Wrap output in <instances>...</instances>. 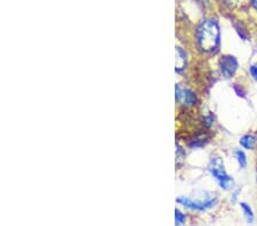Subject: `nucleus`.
I'll return each mask as SVG.
<instances>
[{"label":"nucleus","instance_id":"obj_1","mask_svg":"<svg viewBox=\"0 0 257 226\" xmlns=\"http://www.w3.org/2000/svg\"><path fill=\"white\" fill-rule=\"evenodd\" d=\"M197 44L202 53L212 54L217 51L221 44L218 23L211 19L204 20L197 29Z\"/></svg>","mask_w":257,"mask_h":226},{"label":"nucleus","instance_id":"obj_2","mask_svg":"<svg viewBox=\"0 0 257 226\" xmlns=\"http://www.w3.org/2000/svg\"><path fill=\"white\" fill-rule=\"evenodd\" d=\"M218 202V197L215 193L207 191H201L194 195V197H181L176 198V203L180 204L182 208L187 209L194 212H205L209 209L214 208Z\"/></svg>","mask_w":257,"mask_h":226},{"label":"nucleus","instance_id":"obj_3","mask_svg":"<svg viewBox=\"0 0 257 226\" xmlns=\"http://www.w3.org/2000/svg\"><path fill=\"white\" fill-rule=\"evenodd\" d=\"M208 169L209 173L215 178V181H217L218 186L221 187L222 190L228 191L231 188L234 181H233L232 176H230V175L226 173L222 159H219V158H212L210 160V163H209Z\"/></svg>","mask_w":257,"mask_h":226},{"label":"nucleus","instance_id":"obj_4","mask_svg":"<svg viewBox=\"0 0 257 226\" xmlns=\"http://www.w3.org/2000/svg\"><path fill=\"white\" fill-rule=\"evenodd\" d=\"M239 63L232 55H224L219 60V70L225 78H232L238 70Z\"/></svg>","mask_w":257,"mask_h":226},{"label":"nucleus","instance_id":"obj_5","mask_svg":"<svg viewBox=\"0 0 257 226\" xmlns=\"http://www.w3.org/2000/svg\"><path fill=\"white\" fill-rule=\"evenodd\" d=\"M175 98L176 102L181 103L184 106H192L197 102V96L190 88H182L180 85L175 87Z\"/></svg>","mask_w":257,"mask_h":226},{"label":"nucleus","instance_id":"obj_6","mask_svg":"<svg viewBox=\"0 0 257 226\" xmlns=\"http://www.w3.org/2000/svg\"><path fill=\"white\" fill-rule=\"evenodd\" d=\"M187 65V56L183 48H176V64H175V71L177 73H182L185 71Z\"/></svg>","mask_w":257,"mask_h":226},{"label":"nucleus","instance_id":"obj_7","mask_svg":"<svg viewBox=\"0 0 257 226\" xmlns=\"http://www.w3.org/2000/svg\"><path fill=\"white\" fill-rule=\"evenodd\" d=\"M239 144L245 150L254 151L257 145V139L255 136L250 135V134H247V135H243L241 138L239 139Z\"/></svg>","mask_w":257,"mask_h":226},{"label":"nucleus","instance_id":"obj_8","mask_svg":"<svg viewBox=\"0 0 257 226\" xmlns=\"http://www.w3.org/2000/svg\"><path fill=\"white\" fill-rule=\"evenodd\" d=\"M239 205H240V208H241L247 223H248V224H253L254 221H255V214H254L253 208L250 207L247 202H240Z\"/></svg>","mask_w":257,"mask_h":226},{"label":"nucleus","instance_id":"obj_9","mask_svg":"<svg viewBox=\"0 0 257 226\" xmlns=\"http://www.w3.org/2000/svg\"><path fill=\"white\" fill-rule=\"evenodd\" d=\"M187 222V215L180 208L175 209V226H183Z\"/></svg>","mask_w":257,"mask_h":226},{"label":"nucleus","instance_id":"obj_10","mask_svg":"<svg viewBox=\"0 0 257 226\" xmlns=\"http://www.w3.org/2000/svg\"><path fill=\"white\" fill-rule=\"evenodd\" d=\"M234 158L236 160V162H238L239 167L241 168V169H243V168H246L247 166V157L246 154L243 151L241 150H235L234 151Z\"/></svg>","mask_w":257,"mask_h":226},{"label":"nucleus","instance_id":"obj_11","mask_svg":"<svg viewBox=\"0 0 257 226\" xmlns=\"http://www.w3.org/2000/svg\"><path fill=\"white\" fill-rule=\"evenodd\" d=\"M249 73H250V75H252V77H253L254 80L257 81V63L250 65Z\"/></svg>","mask_w":257,"mask_h":226},{"label":"nucleus","instance_id":"obj_12","mask_svg":"<svg viewBox=\"0 0 257 226\" xmlns=\"http://www.w3.org/2000/svg\"><path fill=\"white\" fill-rule=\"evenodd\" d=\"M240 192H241V190H239V188H236L235 191L232 192V194H231V201H232V202H234V203H235V202L238 201V198H239Z\"/></svg>","mask_w":257,"mask_h":226},{"label":"nucleus","instance_id":"obj_13","mask_svg":"<svg viewBox=\"0 0 257 226\" xmlns=\"http://www.w3.org/2000/svg\"><path fill=\"white\" fill-rule=\"evenodd\" d=\"M252 1H253V5L255 6V8L257 9V0H252Z\"/></svg>","mask_w":257,"mask_h":226}]
</instances>
